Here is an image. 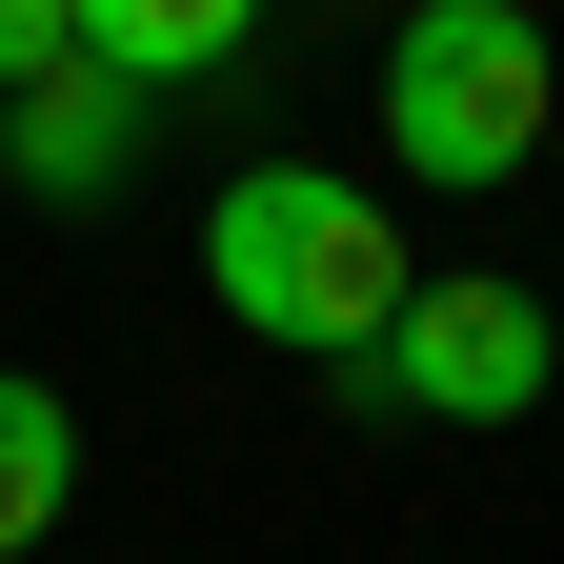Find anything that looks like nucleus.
I'll return each mask as SVG.
<instances>
[{
    "mask_svg": "<svg viewBox=\"0 0 564 564\" xmlns=\"http://www.w3.org/2000/svg\"><path fill=\"white\" fill-rule=\"evenodd\" d=\"M403 223L343 162H242L223 202H202V303H223L242 343H303V364H364L383 303H403Z\"/></svg>",
    "mask_w": 564,
    "mask_h": 564,
    "instance_id": "f257e3e1",
    "label": "nucleus"
},
{
    "mask_svg": "<svg viewBox=\"0 0 564 564\" xmlns=\"http://www.w3.org/2000/svg\"><path fill=\"white\" fill-rule=\"evenodd\" d=\"M544 101H564V61H544L524 0H403V41H383V162L403 182L544 162Z\"/></svg>",
    "mask_w": 564,
    "mask_h": 564,
    "instance_id": "f03ea898",
    "label": "nucleus"
},
{
    "mask_svg": "<svg viewBox=\"0 0 564 564\" xmlns=\"http://www.w3.org/2000/svg\"><path fill=\"white\" fill-rule=\"evenodd\" d=\"M343 383H383V423H524L564 383V323H544V282H505V262H423Z\"/></svg>",
    "mask_w": 564,
    "mask_h": 564,
    "instance_id": "7ed1b4c3",
    "label": "nucleus"
},
{
    "mask_svg": "<svg viewBox=\"0 0 564 564\" xmlns=\"http://www.w3.org/2000/svg\"><path fill=\"white\" fill-rule=\"evenodd\" d=\"M121 162H141V82H101L82 41L0 82V182L21 202H121Z\"/></svg>",
    "mask_w": 564,
    "mask_h": 564,
    "instance_id": "20e7f679",
    "label": "nucleus"
},
{
    "mask_svg": "<svg viewBox=\"0 0 564 564\" xmlns=\"http://www.w3.org/2000/svg\"><path fill=\"white\" fill-rule=\"evenodd\" d=\"M61 41H82L101 82H141V101H182V82H223V61L262 41V0H61Z\"/></svg>",
    "mask_w": 564,
    "mask_h": 564,
    "instance_id": "39448f33",
    "label": "nucleus"
},
{
    "mask_svg": "<svg viewBox=\"0 0 564 564\" xmlns=\"http://www.w3.org/2000/svg\"><path fill=\"white\" fill-rule=\"evenodd\" d=\"M61 505H82V403H61L41 364H0V564H21Z\"/></svg>",
    "mask_w": 564,
    "mask_h": 564,
    "instance_id": "423d86ee",
    "label": "nucleus"
},
{
    "mask_svg": "<svg viewBox=\"0 0 564 564\" xmlns=\"http://www.w3.org/2000/svg\"><path fill=\"white\" fill-rule=\"evenodd\" d=\"M21 61H61V0H0V82H21Z\"/></svg>",
    "mask_w": 564,
    "mask_h": 564,
    "instance_id": "0eeeda50",
    "label": "nucleus"
},
{
    "mask_svg": "<svg viewBox=\"0 0 564 564\" xmlns=\"http://www.w3.org/2000/svg\"><path fill=\"white\" fill-rule=\"evenodd\" d=\"M544 162H564V101H544Z\"/></svg>",
    "mask_w": 564,
    "mask_h": 564,
    "instance_id": "6e6552de",
    "label": "nucleus"
}]
</instances>
